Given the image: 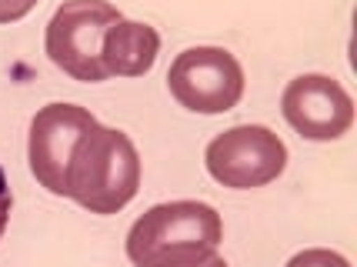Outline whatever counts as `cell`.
I'll return each mask as SVG.
<instances>
[{
    "instance_id": "1",
    "label": "cell",
    "mask_w": 357,
    "mask_h": 267,
    "mask_svg": "<svg viewBox=\"0 0 357 267\" xmlns=\"http://www.w3.org/2000/svg\"><path fill=\"white\" fill-rule=\"evenodd\" d=\"M224 241L220 214L201 201H171L151 207L127 234L134 267H201Z\"/></svg>"
},
{
    "instance_id": "2",
    "label": "cell",
    "mask_w": 357,
    "mask_h": 267,
    "mask_svg": "<svg viewBox=\"0 0 357 267\" xmlns=\"http://www.w3.org/2000/svg\"><path fill=\"white\" fill-rule=\"evenodd\" d=\"M137 188L140 158L134 141L124 130L93 124L67 167L63 197H74L91 214H117L137 197Z\"/></svg>"
},
{
    "instance_id": "3",
    "label": "cell",
    "mask_w": 357,
    "mask_h": 267,
    "mask_svg": "<svg viewBox=\"0 0 357 267\" xmlns=\"http://www.w3.org/2000/svg\"><path fill=\"white\" fill-rule=\"evenodd\" d=\"M121 17L124 14L107 0H67L47 24V57L74 80L84 84L107 80L104 37Z\"/></svg>"
},
{
    "instance_id": "4",
    "label": "cell",
    "mask_w": 357,
    "mask_h": 267,
    "mask_svg": "<svg viewBox=\"0 0 357 267\" xmlns=\"http://www.w3.org/2000/svg\"><path fill=\"white\" fill-rule=\"evenodd\" d=\"M207 174L234 190L264 188L287 167V147L274 130L261 124H241L218 134L204 154Z\"/></svg>"
},
{
    "instance_id": "5",
    "label": "cell",
    "mask_w": 357,
    "mask_h": 267,
    "mask_svg": "<svg viewBox=\"0 0 357 267\" xmlns=\"http://www.w3.org/2000/svg\"><path fill=\"white\" fill-rule=\"evenodd\" d=\"M167 87L177 104L194 114H224L244 97V70L231 50L190 47L174 57Z\"/></svg>"
},
{
    "instance_id": "6",
    "label": "cell",
    "mask_w": 357,
    "mask_h": 267,
    "mask_svg": "<svg viewBox=\"0 0 357 267\" xmlns=\"http://www.w3.org/2000/svg\"><path fill=\"white\" fill-rule=\"evenodd\" d=\"M97 124L91 110L77 107V104H47L37 110V117L31 121V171L40 181V188L50 194L63 197L67 190V167L74 160L80 137Z\"/></svg>"
},
{
    "instance_id": "7",
    "label": "cell",
    "mask_w": 357,
    "mask_h": 267,
    "mask_svg": "<svg viewBox=\"0 0 357 267\" xmlns=\"http://www.w3.org/2000/svg\"><path fill=\"white\" fill-rule=\"evenodd\" d=\"M284 121L307 141H337L354 124V100L327 74H304L280 97Z\"/></svg>"
},
{
    "instance_id": "8",
    "label": "cell",
    "mask_w": 357,
    "mask_h": 267,
    "mask_svg": "<svg viewBox=\"0 0 357 267\" xmlns=\"http://www.w3.org/2000/svg\"><path fill=\"white\" fill-rule=\"evenodd\" d=\"M160 54V33L147 24L121 17L104 37L107 77H144Z\"/></svg>"
},
{
    "instance_id": "9",
    "label": "cell",
    "mask_w": 357,
    "mask_h": 267,
    "mask_svg": "<svg viewBox=\"0 0 357 267\" xmlns=\"http://www.w3.org/2000/svg\"><path fill=\"white\" fill-rule=\"evenodd\" d=\"M287 267H351L347 257L337 251H327V247H311V251H301L294 254Z\"/></svg>"
},
{
    "instance_id": "10",
    "label": "cell",
    "mask_w": 357,
    "mask_h": 267,
    "mask_svg": "<svg viewBox=\"0 0 357 267\" xmlns=\"http://www.w3.org/2000/svg\"><path fill=\"white\" fill-rule=\"evenodd\" d=\"M37 7V0H0V24H14Z\"/></svg>"
},
{
    "instance_id": "11",
    "label": "cell",
    "mask_w": 357,
    "mask_h": 267,
    "mask_svg": "<svg viewBox=\"0 0 357 267\" xmlns=\"http://www.w3.org/2000/svg\"><path fill=\"white\" fill-rule=\"evenodd\" d=\"M10 204H14V197H10V184H7L3 167H0V237H3V231H7V220H10Z\"/></svg>"
},
{
    "instance_id": "12",
    "label": "cell",
    "mask_w": 357,
    "mask_h": 267,
    "mask_svg": "<svg viewBox=\"0 0 357 267\" xmlns=\"http://www.w3.org/2000/svg\"><path fill=\"white\" fill-rule=\"evenodd\" d=\"M201 267H227V261H224V257H218V254H214V257H207V261H204Z\"/></svg>"
}]
</instances>
